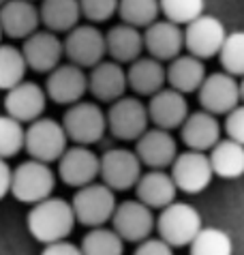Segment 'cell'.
Masks as SVG:
<instances>
[{
    "instance_id": "obj_40",
    "label": "cell",
    "mask_w": 244,
    "mask_h": 255,
    "mask_svg": "<svg viewBox=\"0 0 244 255\" xmlns=\"http://www.w3.org/2000/svg\"><path fill=\"white\" fill-rule=\"evenodd\" d=\"M43 253L45 255H77V253H82V249L75 247L73 243H69L67 238H60V240H54V243H47Z\"/></svg>"
},
{
    "instance_id": "obj_16",
    "label": "cell",
    "mask_w": 244,
    "mask_h": 255,
    "mask_svg": "<svg viewBox=\"0 0 244 255\" xmlns=\"http://www.w3.org/2000/svg\"><path fill=\"white\" fill-rule=\"evenodd\" d=\"M21 54L26 58L28 69L37 71V73H49L60 65L64 45L54 30L45 28V30H34L32 34H28L21 43Z\"/></svg>"
},
{
    "instance_id": "obj_15",
    "label": "cell",
    "mask_w": 244,
    "mask_h": 255,
    "mask_svg": "<svg viewBox=\"0 0 244 255\" xmlns=\"http://www.w3.org/2000/svg\"><path fill=\"white\" fill-rule=\"evenodd\" d=\"M58 163V178L67 187H84L95 182L101 172V157H97L88 146L75 144L62 152Z\"/></svg>"
},
{
    "instance_id": "obj_33",
    "label": "cell",
    "mask_w": 244,
    "mask_h": 255,
    "mask_svg": "<svg viewBox=\"0 0 244 255\" xmlns=\"http://www.w3.org/2000/svg\"><path fill=\"white\" fill-rule=\"evenodd\" d=\"M189 247L193 255H229L232 253V238L227 232L219 228H202Z\"/></svg>"
},
{
    "instance_id": "obj_9",
    "label": "cell",
    "mask_w": 244,
    "mask_h": 255,
    "mask_svg": "<svg viewBox=\"0 0 244 255\" xmlns=\"http://www.w3.org/2000/svg\"><path fill=\"white\" fill-rule=\"evenodd\" d=\"M225 37H227V32H225L223 22L214 15L202 13L199 17H195L193 22L186 24L184 47L189 49V54L197 56V58H202V60H208V58L219 56Z\"/></svg>"
},
{
    "instance_id": "obj_42",
    "label": "cell",
    "mask_w": 244,
    "mask_h": 255,
    "mask_svg": "<svg viewBox=\"0 0 244 255\" xmlns=\"http://www.w3.org/2000/svg\"><path fill=\"white\" fill-rule=\"evenodd\" d=\"M240 99L244 101V77H242V82H240Z\"/></svg>"
},
{
    "instance_id": "obj_27",
    "label": "cell",
    "mask_w": 244,
    "mask_h": 255,
    "mask_svg": "<svg viewBox=\"0 0 244 255\" xmlns=\"http://www.w3.org/2000/svg\"><path fill=\"white\" fill-rule=\"evenodd\" d=\"M204 77H206L204 60L193 54L176 56V58H171L169 67H167V84L184 95L197 93Z\"/></svg>"
},
{
    "instance_id": "obj_8",
    "label": "cell",
    "mask_w": 244,
    "mask_h": 255,
    "mask_svg": "<svg viewBox=\"0 0 244 255\" xmlns=\"http://www.w3.org/2000/svg\"><path fill=\"white\" fill-rule=\"evenodd\" d=\"M212 163L204 150L189 148L186 152L176 154L174 163H171V178H174L178 191H182V193H202L212 182Z\"/></svg>"
},
{
    "instance_id": "obj_6",
    "label": "cell",
    "mask_w": 244,
    "mask_h": 255,
    "mask_svg": "<svg viewBox=\"0 0 244 255\" xmlns=\"http://www.w3.org/2000/svg\"><path fill=\"white\" fill-rule=\"evenodd\" d=\"M62 127L67 131L69 141L82 146H92L101 141L107 131V116L97 103L77 101L69 105L62 118Z\"/></svg>"
},
{
    "instance_id": "obj_20",
    "label": "cell",
    "mask_w": 244,
    "mask_h": 255,
    "mask_svg": "<svg viewBox=\"0 0 244 255\" xmlns=\"http://www.w3.org/2000/svg\"><path fill=\"white\" fill-rule=\"evenodd\" d=\"M189 116V103L184 93L176 88H161L159 93L150 97L148 103V118L154 127L161 129H180L184 118Z\"/></svg>"
},
{
    "instance_id": "obj_7",
    "label": "cell",
    "mask_w": 244,
    "mask_h": 255,
    "mask_svg": "<svg viewBox=\"0 0 244 255\" xmlns=\"http://www.w3.org/2000/svg\"><path fill=\"white\" fill-rule=\"evenodd\" d=\"M107 131L120 141H135L143 131L148 129V108L137 97L122 95L112 101V108L105 112Z\"/></svg>"
},
{
    "instance_id": "obj_29",
    "label": "cell",
    "mask_w": 244,
    "mask_h": 255,
    "mask_svg": "<svg viewBox=\"0 0 244 255\" xmlns=\"http://www.w3.org/2000/svg\"><path fill=\"white\" fill-rule=\"evenodd\" d=\"M41 24L54 32H69L82 17L80 0H41Z\"/></svg>"
},
{
    "instance_id": "obj_32",
    "label": "cell",
    "mask_w": 244,
    "mask_h": 255,
    "mask_svg": "<svg viewBox=\"0 0 244 255\" xmlns=\"http://www.w3.org/2000/svg\"><path fill=\"white\" fill-rule=\"evenodd\" d=\"M161 13L159 0H118V15L124 24L146 28Z\"/></svg>"
},
{
    "instance_id": "obj_19",
    "label": "cell",
    "mask_w": 244,
    "mask_h": 255,
    "mask_svg": "<svg viewBox=\"0 0 244 255\" xmlns=\"http://www.w3.org/2000/svg\"><path fill=\"white\" fill-rule=\"evenodd\" d=\"M143 49H148V54L161 62L176 58L184 49V30L180 24L169 19L165 22L154 19L143 28Z\"/></svg>"
},
{
    "instance_id": "obj_5",
    "label": "cell",
    "mask_w": 244,
    "mask_h": 255,
    "mask_svg": "<svg viewBox=\"0 0 244 255\" xmlns=\"http://www.w3.org/2000/svg\"><path fill=\"white\" fill-rule=\"evenodd\" d=\"M202 228V215L195 206L186 202L174 200L165 208H161V215L156 219V232L171 247H189Z\"/></svg>"
},
{
    "instance_id": "obj_10",
    "label": "cell",
    "mask_w": 244,
    "mask_h": 255,
    "mask_svg": "<svg viewBox=\"0 0 244 255\" xmlns=\"http://www.w3.org/2000/svg\"><path fill=\"white\" fill-rule=\"evenodd\" d=\"M101 180L114 191H128L137 185L141 176V161L135 150L110 148L101 157Z\"/></svg>"
},
{
    "instance_id": "obj_30",
    "label": "cell",
    "mask_w": 244,
    "mask_h": 255,
    "mask_svg": "<svg viewBox=\"0 0 244 255\" xmlns=\"http://www.w3.org/2000/svg\"><path fill=\"white\" fill-rule=\"evenodd\" d=\"M82 253L86 255H122L124 240L116 230H107L103 225L90 228V232L82 238Z\"/></svg>"
},
{
    "instance_id": "obj_43",
    "label": "cell",
    "mask_w": 244,
    "mask_h": 255,
    "mask_svg": "<svg viewBox=\"0 0 244 255\" xmlns=\"http://www.w3.org/2000/svg\"><path fill=\"white\" fill-rule=\"evenodd\" d=\"M0 39H2V28H0Z\"/></svg>"
},
{
    "instance_id": "obj_44",
    "label": "cell",
    "mask_w": 244,
    "mask_h": 255,
    "mask_svg": "<svg viewBox=\"0 0 244 255\" xmlns=\"http://www.w3.org/2000/svg\"><path fill=\"white\" fill-rule=\"evenodd\" d=\"M4 2H6V0H0V4H4Z\"/></svg>"
},
{
    "instance_id": "obj_17",
    "label": "cell",
    "mask_w": 244,
    "mask_h": 255,
    "mask_svg": "<svg viewBox=\"0 0 244 255\" xmlns=\"http://www.w3.org/2000/svg\"><path fill=\"white\" fill-rule=\"evenodd\" d=\"M45 105H47V93L37 82L21 80L19 84L6 90L4 95V114L19 120L21 125L32 123V120L43 116Z\"/></svg>"
},
{
    "instance_id": "obj_35",
    "label": "cell",
    "mask_w": 244,
    "mask_h": 255,
    "mask_svg": "<svg viewBox=\"0 0 244 255\" xmlns=\"http://www.w3.org/2000/svg\"><path fill=\"white\" fill-rule=\"evenodd\" d=\"M24 127L9 114L0 116V157L11 159L24 148Z\"/></svg>"
},
{
    "instance_id": "obj_23",
    "label": "cell",
    "mask_w": 244,
    "mask_h": 255,
    "mask_svg": "<svg viewBox=\"0 0 244 255\" xmlns=\"http://www.w3.org/2000/svg\"><path fill=\"white\" fill-rule=\"evenodd\" d=\"M180 137L186 148L208 152L221 139V125L210 112H191L180 125Z\"/></svg>"
},
{
    "instance_id": "obj_39",
    "label": "cell",
    "mask_w": 244,
    "mask_h": 255,
    "mask_svg": "<svg viewBox=\"0 0 244 255\" xmlns=\"http://www.w3.org/2000/svg\"><path fill=\"white\" fill-rule=\"evenodd\" d=\"M171 247L165 238H152L150 234L148 238H143L137 243V249H135V255H171Z\"/></svg>"
},
{
    "instance_id": "obj_22",
    "label": "cell",
    "mask_w": 244,
    "mask_h": 255,
    "mask_svg": "<svg viewBox=\"0 0 244 255\" xmlns=\"http://www.w3.org/2000/svg\"><path fill=\"white\" fill-rule=\"evenodd\" d=\"M126 71L116 60H101L90 67L88 75V90L97 101L112 103L120 99L126 90Z\"/></svg>"
},
{
    "instance_id": "obj_26",
    "label": "cell",
    "mask_w": 244,
    "mask_h": 255,
    "mask_svg": "<svg viewBox=\"0 0 244 255\" xmlns=\"http://www.w3.org/2000/svg\"><path fill=\"white\" fill-rule=\"evenodd\" d=\"M105 47L112 60L120 62V65H131L135 58H139L143 49V32H139L137 26L124 22L112 26L105 32Z\"/></svg>"
},
{
    "instance_id": "obj_12",
    "label": "cell",
    "mask_w": 244,
    "mask_h": 255,
    "mask_svg": "<svg viewBox=\"0 0 244 255\" xmlns=\"http://www.w3.org/2000/svg\"><path fill=\"white\" fill-rule=\"evenodd\" d=\"M114 230L120 234L124 243H135L148 238L154 232L156 219L152 215V208L146 206L139 200H124L122 204H116V210L112 215Z\"/></svg>"
},
{
    "instance_id": "obj_1",
    "label": "cell",
    "mask_w": 244,
    "mask_h": 255,
    "mask_svg": "<svg viewBox=\"0 0 244 255\" xmlns=\"http://www.w3.org/2000/svg\"><path fill=\"white\" fill-rule=\"evenodd\" d=\"M75 223L77 219L71 202L62 200V197H52V195L32 204L26 219L30 236L41 245L54 243V240H60V238H69Z\"/></svg>"
},
{
    "instance_id": "obj_3",
    "label": "cell",
    "mask_w": 244,
    "mask_h": 255,
    "mask_svg": "<svg viewBox=\"0 0 244 255\" xmlns=\"http://www.w3.org/2000/svg\"><path fill=\"white\" fill-rule=\"evenodd\" d=\"M67 148L69 137L62 123L43 116L28 123V129L24 131V150L30 154V159L56 163Z\"/></svg>"
},
{
    "instance_id": "obj_38",
    "label": "cell",
    "mask_w": 244,
    "mask_h": 255,
    "mask_svg": "<svg viewBox=\"0 0 244 255\" xmlns=\"http://www.w3.org/2000/svg\"><path fill=\"white\" fill-rule=\"evenodd\" d=\"M225 133L229 139H236L244 144V105H236V108L225 114Z\"/></svg>"
},
{
    "instance_id": "obj_14",
    "label": "cell",
    "mask_w": 244,
    "mask_h": 255,
    "mask_svg": "<svg viewBox=\"0 0 244 255\" xmlns=\"http://www.w3.org/2000/svg\"><path fill=\"white\" fill-rule=\"evenodd\" d=\"M45 93L47 99L58 105H73L82 101L84 95L88 93V75L84 73V67L69 60L67 65L52 69L47 73Z\"/></svg>"
},
{
    "instance_id": "obj_25",
    "label": "cell",
    "mask_w": 244,
    "mask_h": 255,
    "mask_svg": "<svg viewBox=\"0 0 244 255\" xmlns=\"http://www.w3.org/2000/svg\"><path fill=\"white\" fill-rule=\"evenodd\" d=\"M135 193H137V200L146 206H150L152 210H161L176 200L178 187L171 174L163 172V169H150L148 174L139 176L137 185H135Z\"/></svg>"
},
{
    "instance_id": "obj_31",
    "label": "cell",
    "mask_w": 244,
    "mask_h": 255,
    "mask_svg": "<svg viewBox=\"0 0 244 255\" xmlns=\"http://www.w3.org/2000/svg\"><path fill=\"white\" fill-rule=\"evenodd\" d=\"M26 58L21 47L0 43V90H9L26 77Z\"/></svg>"
},
{
    "instance_id": "obj_21",
    "label": "cell",
    "mask_w": 244,
    "mask_h": 255,
    "mask_svg": "<svg viewBox=\"0 0 244 255\" xmlns=\"http://www.w3.org/2000/svg\"><path fill=\"white\" fill-rule=\"evenodd\" d=\"M41 15L32 0H6L0 4V28L2 34L15 41H24L28 34L39 30Z\"/></svg>"
},
{
    "instance_id": "obj_36",
    "label": "cell",
    "mask_w": 244,
    "mask_h": 255,
    "mask_svg": "<svg viewBox=\"0 0 244 255\" xmlns=\"http://www.w3.org/2000/svg\"><path fill=\"white\" fill-rule=\"evenodd\" d=\"M165 19L176 24H189L204 13V0H159Z\"/></svg>"
},
{
    "instance_id": "obj_13",
    "label": "cell",
    "mask_w": 244,
    "mask_h": 255,
    "mask_svg": "<svg viewBox=\"0 0 244 255\" xmlns=\"http://www.w3.org/2000/svg\"><path fill=\"white\" fill-rule=\"evenodd\" d=\"M199 103L206 112L214 116L229 114L236 105H240V84L232 73H212L206 75L197 90Z\"/></svg>"
},
{
    "instance_id": "obj_18",
    "label": "cell",
    "mask_w": 244,
    "mask_h": 255,
    "mask_svg": "<svg viewBox=\"0 0 244 255\" xmlns=\"http://www.w3.org/2000/svg\"><path fill=\"white\" fill-rule=\"evenodd\" d=\"M135 141H137L135 152H137L141 165H148L150 169L171 167V163L178 154V144L174 135L167 129H161V127L146 129Z\"/></svg>"
},
{
    "instance_id": "obj_28",
    "label": "cell",
    "mask_w": 244,
    "mask_h": 255,
    "mask_svg": "<svg viewBox=\"0 0 244 255\" xmlns=\"http://www.w3.org/2000/svg\"><path fill=\"white\" fill-rule=\"evenodd\" d=\"M210 163L214 176H221L225 180L240 178L244 174V144L236 139H219L210 148Z\"/></svg>"
},
{
    "instance_id": "obj_41",
    "label": "cell",
    "mask_w": 244,
    "mask_h": 255,
    "mask_svg": "<svg viewBox=\"0 0 244 255\" xmlns=\"http://www.w3.org/2000/svg\"><path fill=\"white\" fill-rule=\"evenodd\" d=\"M11 176H13V169L9 167L6 159L0 157V200L6 193H11Z\"/></svg>"
},
{
    "instance_id": "obj_34",
    "label": "cell",
    "mask_w": 244,
    "mask_h": 255,
    "mask_svg": "<svg viewBox=\"0 0 244 255\" xmlns=\"http://www.w3.org/2000/svg\"><path fill=\"white\" fill-rule=\"evenodd\" d=\"M219 62L227 73L244 77V30L227 34L219 52Z\"/></svg>"
},
{
    "instance_id": "obj_24",
    "label": "cell",
    "mask_w": 244,
    "mask_h": 255,
    "mask_svg": "<svg viewBox=\"0 0 244 255\" xmlns=\"http://www.w3.org/2000/svg\"><path fill=\"white\" fill-rule=\"evenodd\" d=\"M167 82V69L156 58H135L126 71V84L135 95L139 97H152L154 93L165 86Z\"/></svg>"
},
{
    "instance_id": "obj_37",
    "label": "cell",
    "mask_w": 244,
    "mask_h": 255,
    "mask_svg": "<svg viewBox=\"0 0 244 255\" xmlns=\"http://www.w3.org/2000/svg\"><path fill=\"white\" fill-rule=\"evenodd\" d=\"M82 15L92 24H103L118 13V0H80Z\"/></svg>"
},
{
    "instance_id": "obj_11",
    "label": "cell",
    "mask_w": 244,
    "mask_h": 255,
    "mask_svg": "<svg viewBox=\"0 0 244 255\" xmlns=\"http://www.w3.org/2000/svg\"><path fill=\"white\" fill-rule=\"evenodd\" d=\"M62 45H64V56L84 69L95 67L107 54L105 34L97 26H90V24L73 26L69 30L67 39L62 41Z\"/></svg>"
},
{
    "instance_id": "obj_2",
    "label": "cell",
    "mask_w": 244,
    "mask_h": 255,
    "mask_svg": "<svg viewBox=\"0 0 244 255\" xmlns=\"http://www.w3.org/2000/svg\"><path fill=\"white\" fill-rule=\"evenodd\" d=\"M116 195L114 189L105 182H88L84 187H77L75 195L71 197L77 223L86 228H99L112 221V215L116 210Z\"/></svg>"
},
{
    "instance_id": "obj_4",
    "label": "cell",
    "mask_w": 244,
    "mask_h": 255,
    "mask_svg": "<svg viewBox=\"0 0 244 255\" xmlns=\"http://www.w3.org/2000/svg\"><path fill=\"white\" fill-rule=\"evenodd\" d=\"M56 174L45 161H24L13 169L11 176V195L17 202L37 204L54 193Z\"/></svg>"
}]
</instances>
